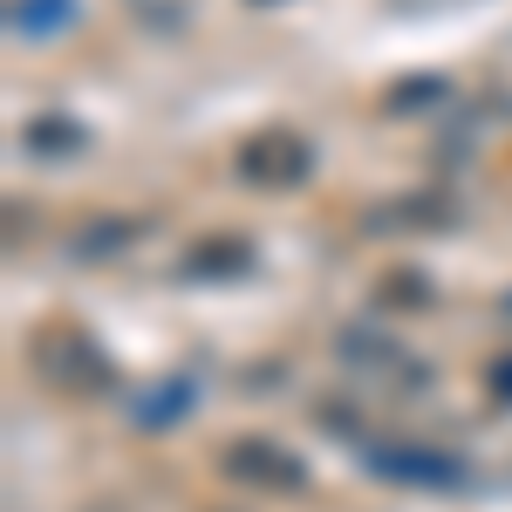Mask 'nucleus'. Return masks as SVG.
Wrapping results in <instances>:
<instances>
[{
    "label": "nucleus",
    "instance_id": "f257e3e1",
    "mask_svg": "<svg viewBox=\"0 0 512 512\" xmlns=\"http://www.w3.org/2000/svg\"><path fill=\"white\" fill-rule=\"evenodd\" d=\"M28 362H35L41 383H48V390H62V396H103L110 383H117L110 355L96 349L76 321H48L35 342H28Z\"/></svg>",
    "mask_w": 512,
    "mask_h": 512
},
{
    "label": "nucleus",
    "instance_id": "f03ea898",
    "mask_svg": "<svg viewBox=\"0 0 512 512\" xmlns=\"http://www.w3.org/2000/svg\"><path fill=\"white\" fill-rule=\"evenodd\" d=\"M308 171H315V151H308V137H294V130H260V137L239 144V178H246V185L287 192V185H301Z\"/></svg>",
    "mask_w": 512,
    "mask_h": 512
},
{
    "label": "nucleus",
    "instance_id": "7ed1b4c3",
    "mask_svg": "<svg viewBox=\"0 0 512 512\" xmlns=\"http://www.w3.org/2000/svg\"><path fill=\"white\" fill-rule=\"evenodd\" d=\"M226 472L246 478L253 492H301V485H308V465H301V458H287V451L267 444V437L233 444V451H226Z\"/></svg>",
    "mask_w": 512,
    "mask_h": 512
},
{
    "label": "nucleus",
    "instance_id": "20e7f679",
    "mask_svg": "<svg viewBox=\"0 0 512 512\" xmlns=\"http://www.w3.org/2000/svg\"><path fill=\"white\" fill-rule=\"evenodd\" d=\"M246 267H253V246L246 239H205V246L185 253V274H198V280H233Z\"/></svg>",
    "mask_w": 512,
    "mask_h": 512
},
{
    "label": "nucleus",
    "instance_id": "39448f33",
    "mask_svg": "<svg viewBox=\"0 0 512 512\" xmlns=\"http://www.w3.org/2000/svg\"><path fill=\"white\" fill-rule=\"evenodd\" d=\"M451 219V198L444 192H424V198H403V205H383L376 226H444Z\"/></svg>",
    "mask_w": 512,
    "mask_h": 512
},
{
    "label": "nucleus",
    "instance_id": "423d86ee",
    "mask_svg": "<svg viewBox=\"0 0 512 512\" xmlns=\"http://www.w3.org/2000/svg\"><path fill=\"white\" fill-rule=\"evenodd\" d=\"M376 465H383V472H403V478H451V465H444V458H424V451H410V458L376 451Z\"/></svg>",
    "mask_w": 512,
    "mask_h": 512
},
{
    "label": "nucleus",
    "instance_id": "0eeeda50",
    "mask_svg": "<svg viewBox=\"0 0 512 512\" xmlns=\"http://www.w3.org/2000/svg\"><path fill=\"white\" fill-rule=\"evenodd\" d=\"M492 396L512 403V355H506V362H492Z\"/></svg>",
    "mask_w": 512,
    "mask_h": 512
}]
</instances>
